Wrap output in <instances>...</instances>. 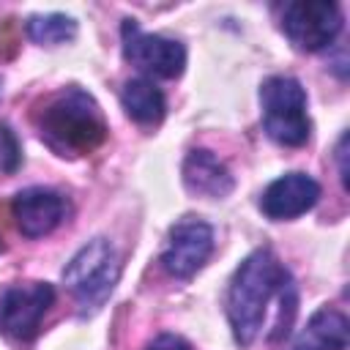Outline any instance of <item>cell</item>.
Wrapping results in <instances>:
<instances>
[{
  "label": "cell",
  "mask_w": 350,
  "mask_h": 350,
  "mask_svg": "<svg viewBox=\"0 0 350 350\" xmlns=\"http://www.w3.org/2000/svg\"><path fill=\"white\" fill-rule=\"evenodd\" d=\"M290 271L271 249H254L232 273L227 290V317L238 345L249 347L265 323L268 304L293 290Z\"/></svg>",
  "instance_id": "obj_1"
},
{
  "label": "cell",
  "mask_w": 350,
  "mask_h": 350,
  "mask_svg": "<svg viewBox=\"0 0 350 350\" xmlns=\"http://www.w3.org/2000/svg\"><path fill=\"white\" fill-rule=\"evenodd\" d=\"M41 139L60 156H82L107 139V123L96 98L79 88L52 96L36 115Z\"/></svg>",
  "instance_id": "obj_2"
},
{
  "label": "cell",
  "mask_w": 350,
  "mask_h": 350,
  "mask_svg": "<svg viewBox=\"0 0 350 350\" xmlns=\"http://www.w3.org/2000/svg\"><path fill=\"white\" fill-rule=\"evenodd\" d=\"M120 276V257L107 238L88 241L63 268V282L79 304V314H93L104 306Z\"/></svg>",
  "instance_id": "obj_3"
},
{
  "label": "cell",
  "mask_w": 350,
  "mask_h": 350,
  "mask_svg": "<svg viewBox=\"0 0 350 350\" xmlns=\"http://www.w3.org/2000/svg\"><path fill=\"white\" fill-rule=\"evenodd\" d=\"M265 134L287 148L306 145L312 123L306 115V90L295 77H268L260 88Z\"/></svg>",
  "instance_id": "obj_4"
},
{
  "label": "cell",
  "mask_w": 350,
  "mask_h": 350,
  "mask_svg": "<svg viewBox=\"0 0 350 350\" xmlns=\"http://www.w3.org/2000/svg\"><path fill=\"white\" fill-rule=\"evenodd\" d=\"M55 304L49 282L8 284L0 290V334L14 342H30L41 331V320Z\"/></svg>",
  "instance_id": "obj_5"
},
{
  "label": "cell",
  "mask_w": 350,
  "mask_h": 350,
  "mask_svg": "<svg viewBox=\"0 0 350 350\" xmlns=\"http://www.w3.org/2000/svg\"><path fill=\"white\" fill-rule=\"evenodd\" d=\"M282 30L301 52L328 46L342 30V11L334 0H295L284 5Z\"/></svg>",
  "instance_id": "obj_6"
},
{
  "label": "cell",
  "mask_w": 350,
  "mask_h": 350,
  "mask_svg": "<svg viewBox=\"0 0 350 350\" xmlns=\"http://www.w3.org/2000/svg\"><path fill=\"white\" fill-rule=\"evenodd\" d=\"M123 57L145 74L175 79L186 68V46L175 38H164L156 33H142L134 19H123L120 25Z\"/></svg>",
  "instance_id": "obj_7"
},
{
  "label": "cell",
  "mask_w": 350,
  "mask_h": 350,
  "mask_svg": "<svg viewBox=\"0 0 350 350\" xmlns=\"http://www.w3.org/2000/svg\"><path fill=\"white\" fill-rule=\"evenodd\" d=\"M213 252V230L202 219L183 216L172 224L167 249L161 252V268L175 279L194 276Z\"/></svg>",
  "instance_id": "obj_8"
},
{
  "label": "cell",
  "mask_w": 350,
  "mask_h": 350,
  "mask_svg": "<svg viewBox=\"0 0 350 350\" xmlns=\"http://www.w3.org/2000/svg\"><path fill=\"white\" fill-rule=\"evenodd\" d=\"M320 200V183L306 172H287L268 183V189L260 197V211L268 219L284 221L295 219L306 211H312Z\"/></svg>",
  "instance_id": "obj_9"
},
{
  "label": "cell",
  "mask_w": 350,
  "mask_h": 350,
  "mask_svg": "<svg viewBox=\"0 0 350 350\" xmlns=\"http://www.w3.org/2000/svg\"><path fill=\"white\" fill-rule=\"evenodd\" d=\"M11 211H14V219H16V227H19L22 235L41 238L63 221L66 200L52 189L33 186V189H25L14 197Z\"/></svg>",
  "instance_id": "obj_10"
},
{
  "label": "cell",
  "mask_w": 350,
  "mask_h": 350,
  "mask_svg": "<svg viewBox=\"0 0 350 350\" xmlns=\"http://www.w3.org/2000/svg\"><path fill=\"white\" fill-rule=\"evenodd\" d=\"M183 183L191 194L200 197H211V200H221L232 191L235 180L230 175V170L224 167V161L205 150V148H194L189 150L186 161H183Z\"/></svg>",
  "instance_id": "obj_11"
},
{
  "label": "cell",
  "mask_w": 350,
  "mask_h": 350,
  "mask_svg": "<svg viewBox=\"0 0 350 350\" xmlns=\"http://www.w3.org/2000/svg\"><path fill=\"white\" fill-rule=\"evenodd\" d=\"M350 323L339 309H317L301 328L290 350H347Z\"/></svg>",
  "instance_id": "obj_12"
},
{
  "label": "cell",
  "mask_w": 350,
  "mask_h": 350,
  "mask_svg": "<svg viewBox=\"0 0 350 350\" xmlns=\"http://www.w3.org/2000/svg\"><path fill=\"white\" fill-rule=\"evenodd\" d=\"M120 104L126 109V115L142 126H156L161 123L164 112H167V98L161 93V88H156L150 79L137 77L129 79L120 90Z\"/></svg>",
  "instance_id": "obj_13"
},
{
  "label": "cell",
  "mask_w": 350,
  "mask_h": 350,
  "mask_svg": "<svg viewBox=\"0 0 350 350\" xmlns=\"http://www.w3.org/2000/svg\"><path fill=\"white\" fill-rule=\"evenodd\" d=\"M25 30H27L30 41H36L41 46H57L77 36V22L66 14H36L27 19Z\"/></svg>",
  "instance_id": "obj_14"
},
{
  "label": "cell",
  "mask_w": 350,
  "mask_h": 350,
  "mask_svg": "<svg viewBox=\"0 0 350 350\" xmlns=\"http://www.w3.org/2000/svg\"><path fill=\"white\" fill-rule=\"evenodd\" d=\"M19 167V145L8 126H0V170L14 172Z\"/></svg>",
  "instance_id": "obj_15"
},
{
  "label": "cell",
  "mask_w": 350,
  "mask_h": 350,
  "mask_svg": "<svg viewBox=\"0 0 350 350\" xmlns=\"http://www.w3.org/2000/svg\"><path fill=\"white\" fill-rule=\"evenodd\" d=\"M145 350H191V345L183 339V336H175V334H161L156 336Z\"/></svg>",
  "instance_id": "obj_16"
},
{
  "label": "cell",
  "mask_w": 350,
  "mask_h": 350,
  "mask_svg": "<svg viewBox=\"0 0 350 350\" xmlns=\"http://www.w3.org/2000/svg\"><path fill=\"white\" fill-rule=\"evenodd\" d=\"M345 145H347V134L339 139V148H336V156H339V172H342V183L347 186V167H345Z\"/></svg>",
  "instance_id": "obj_17"
},
{
  "label": "cell",
  "mask_w": 350,
  "mask_h": 350,
  "mask_svg": "<svg viewBox=\"0 0 350 350\" xmlns=\"http://www.w3.org/2000/svg\"><path fill=\"white\" fill-rule=\"evenodd\" d=\"M0 252H3V243H0Z\"/></svg>",
  "instance_id": "obj_18"
}]
</instances>
